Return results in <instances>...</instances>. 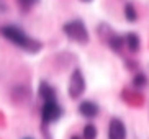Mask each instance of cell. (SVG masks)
<instances>
[{
    "instance_id": "cell-4",
    "label": "cell",
    "mask_w": 149,
    "mask_h": 139,
    "mask_svg": "<svg viewBox=\"0 0 149 139\" xmlns=\"http://www.w3.org/2000/svg\"><path fill=\"white\" fill-rule=\"evenodd\" d=\"M69 97L70 98H79L80 95L84 93L85 90V79H84L80 69H74L72 74H70V79H69Z\"/></svg>"
},
{
    "instance_id": "cell-13",
    "label": "cell",
    "mask_w": 149,
    "mask_h": 139,
    "mask_svg": "<svg viewBox=\"0 0 149 139\" xmlns=\"http://www.w3.org/2000/svg\"><path fill=\"white\" fill-rule=\"evenodd\" d=\"M70 139H84V138H79V136H72Z\"/></svg>"
},
{
    "instance_id": "cell-2",
    "label": "cell",
    "mask_w": 149,
    "mask_h": 139,
    "mask_svg": "<svg viewBox=\"0 0 149 139\" xmlns=\"http://www.w3.org/2000/svg\"><path fill=\"white\" fill-rule=\"evenodd\" d=\"M62 31H64V35L70 41H75V43H79V44H87L88 38H90L87 26H85V23L82 20H70V22L64 23Z\"/></svg>"
},
{
    "instance_id": "cell-6",
    "label": "cell",
    "mask_w": 149,
    "mask_h": 139,
    "mask_svg": "<svg viewBox=\"0 0 149 139\" xmlns=\"http://www.w3.org/2000/svg\"><path fill=\"white\" fill-rule=\"evenodd\" d=\"M79 113L85 118H95L97 115H98V106H97V103H93V101L85 100L79 105Z\"/></svg>"
},
{
    "instance_id": "cell-7",
    "label": "cell",
    "mask_w": 149,
    "mask_h": 139,
    "mask_svg": "<svg viewBox=\"0 0 149 139\" xmlns=\"http://www.w3.org/2000/svg\"><path fill=\"white\" fill-rule=\"evenodd\" d=\"M125 46H126L131 52H138L139 48H141L139 36L136 35V33H128V35L125 36Z\"/></svg>"
},
{
    "instance_id": "cell-14",
    "label": "cell",
    "mask_w": 149,
    "mask_h": 139,
    "mask_svg": "<svg viewBox=\"0 0 149 139\" xmlns=\"http://www.w3.org/2000/svg\"><path fill=\"white\" fill-rule=\"evenodd\" d=\"M82 2H92V0H82Z\"/></svg>"
},
{
    "instance_id": "cell-9",
    "label": "cell",
    "mask_w": 149,
    "mask_h": 139,
    "mask_svg": "<svg viewBox=\"0 0 149 139\" xmlns=\"http://www.w3.org/2000/svg\"><path fill=\"white\" fill-rule=\"evenodd\" d=\"M38 2L40 0H17V3H18V8L22 10L23 13H28L33 7H36L38 5Z\"/></svg>"
},
{
    "instance_id": "cell-5",
    "label": "cell",
    "mask_w": 149,
    "mask_h": 139,
    "mask_svg": "<svg viewBox=\"0 0 149 139\" xmlns=\"http://www.w3.org/2000/svg\"><path fill=\"white\" fill-rule=\"evenodd\" d=\"M108 139H126V126L118 118H113L108 124Z\"/></svg>"
},
{
    "instance_id": "cell-10",
    "label": "cell",
    "mask_w": 149,
    "mask_h": 139,
    "mask_svg": "<svg viewBox=\"0 0 149 139\" xmlns=\"http://www.w3.org/2000/svg\"><path fill=\"white\" fill-rule=\"evenodd\" d=\"M125 18H126L128 22H136V20H138V12H136L133 3L125 5Z\"/></svg>"
},
{
    "instance_id": "cell-15",
    "label": "cell",
    "mask_w": 149,
    "mask_h": 139,
    "mask_svg": "<svg viewBox=\"0 0 149 139\" xmlns=\"http://www.w3.org/2000/svg\"><path fill=\"white\" fill-rule=\"evenodd\" d=\"M25 139H30V138H25Z\"/></svg>"
},
{
    "instance_id": "cell-12",
    "label": "cell",
    "mask_w": 149,
    "mask_h": 139,
    "mask_svg": "<svg viewBox=\"0 0 149 139\" xmlns=\"http://www.w3.org/2000/svg\"><path fill=\"white\" fill-rule=\"evenodd\" d=\"M133 83H134L136 87H143V85H146V75L144 74H136L134 79H133Z\"/></svg>"
},
{
    "instance_id": "cell-1",
    "label": "cell",
    "mask_w": 149,
    "mask_h": 139,
    "mask_svg": "<svg viewBox=\"0 0 149 139\" xmlns=\"http://www.w3.org/2000/svg\"><path fill=\"white\" fill-rule=\"evenodd\" d=\"M0 35L3 36L5 39H8L10 43H13L15 46H20L22 49H25L26 52H38L43 44L35 38H30V36L15 25H3L0 26Z\"/></svg>"
},
{
    "instance_id": "cell-8",
    "label": "cell",
    "mask_w": 149,
    "mask_h": 139,
    "mask_svg": "<svg viewBox=\"0 0 149 139\" xmlns=\"http://www.w3.org/2000/svg\"><path fill=\"white\" fill-rule=\"evenodd\" d=\"M40 97L43 98V101L48 100H56V90H54L48 82H41L40 83Z\"/></svg>"
},
{
    "instance_id": "cell-3",
    "label": "cell",
    "mask_w": 149,
    "mask_h": 139,
    "mask_svg": "<svg viewBox=\"0 0 149 139\" xmlns=\"http://www.w3.org/2000/svg\"><path fill=\"white\" fill-rule=\"evenodd\" d=\"M62 115V108L59 106L57 100H48L43 103V108H41V118H43L44 124H49L53 121H57Z\"/></svg>"
},
{
    "instance_id": "cell-11",
    "label": "cell",
    "mask_w": 149,
    "mask_h": 139,
    "mask_svg": "<svg viewBox=\"0 0 149 139\" xmlns=\"http://www.w3.org/2000/svg\"><path fill=\"white\" fill-rule=\"evenodd\" d=\"M82 138L84 139H95L97 138V128L93 124H85L82 131Z\"/></svg>"
}]
</instances>
